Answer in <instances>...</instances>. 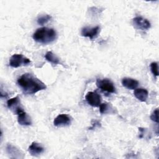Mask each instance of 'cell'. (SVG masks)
<instances>
[{"label": "cell", "instance_id": "cell-4", "mask_svg": "<svg viewBox=\"0 0 159 159\" xmlns=\"http://www.w3.org/2000/svg\"><path fill=\"white\" fill-rule=\"evenodd\" d=\"M96 86L102 91L113 93L116 91V88L113 83L108 79H98L96 80Z\"/></svg>", "mask_w": 159, "mask_h": 159}, {"label": "cell", "instance_id": "cell-11", "mask_svg": "<svg viewBox=\"0 0 159 159\" xmlns=\"http://www.w3.org/2000/svg\"><path fill=\"white\" fill-rule=\"evenodd\" d=\"M28 151L31 155L37 156L43 152L44 148L40 143L34 142L29 147Z\"/></svg>", "mask_w": 159, "mask_h": 159}, {"label": "cell", "instance_id": "cell-18", "mask_svg": "<svg viewBox=\"0 0 159 159\" xmlns=\"http://www.w3.org/2000/svg\"><path fill=\"white\" fill-rule=\"evenodd\" d=\"M150 119L157 123H158V110L156 109L153 111L152 114L150 116Z\"/></svg>", "mask_w": 159, "mask_h": 159}, {"label": "cell", "instance_id": "cell-3", "mask_svg": "<svg viewBox=\"0 0 159 159\" xmlns=\"http://www.w3.org/2000/svg\"><path fill=\"white\" fill-rule=\"evenodd\" d=\"M30 63V60L22 54H14L9 60V65L13 68L27 66Z\"/></svg>", "mask_w": 159, "mask_h": 159}, {"label": "cell", "instance_id": "cell-13", "mask_svg": "<svg viewBox=\"0 0 159 159\" xmlns=\"http://www.w3.org/2000/svg\"><path fill=\"white\" fill-rule=\"evenodd\" d=\"M123 86L129 89H135L139 85V82L135 79L130 78H124L122 80Z\"/></svg>", "mask_w": 159, "mask_h": 159}, {"label": "cell", "instance_id": "cell-7", "mask_svg": "<svg viewBox=\"0 0 159 159\" xmlns=\"http://www.w3.org/2000/svg\"><path fill=\"white\" fill-rule=\"evenodd\" d=\"M133 24L136 29L142 30H148L151 26L150 22L147 19L140 16H137L133 19Z\"/></svg>", "mask_w": 159, "mask_h": 159}, {"label": "cell", "instance_id": "cell-2", "mask_svg": "<svg viewBox=\"0 0 159 159\" xmlns=\"http://www.w3.org/2000/svg\"><path fill=\"white\" fill-rule=\"evenodd\" d=\"M33 39L37 42L42 44L50 43L57 39V32L53 29L41 27L34 33Z\"/></svg>", "mask_w": 159, "mask_h": 159}, {"label": "cell", "instance_id": "cell-19", "mask_svg": "<svg viewBox=\"0 0 159 159\" xmlns=\"http://www.w3.org/2000/svg\"><path fill=\"white\" fill-rule=\"evenodd\" d=\"M107 107H108V106H107V103L101 104L99 106V111H100L101 114L105 113L107 110Z\"/></svg>", "mask_w": 159, "mask_h": 159}, {"label": "cell", "instance_id": "cell-15", "mask_svg": "<svg viewBox=\"0 0 159 159\" xmlns=\"http://www.w3.org/2000/svg\"><path fill=\"white\" fill-rule=\"evenodd\" d=\"M45 59L53 65H57L60 63L59 58L52 52H47L45 55Z\"/></svg>", "mask_w": 159, "mask_h": 159}, {"label": "cell", "instance_id": "cell-9", "mask_svg": "<svg viewBox=\"0 0 159 159\" xmlns=\"http://www.w3.org/2000/svg\"><path fill=\"white\" fill-rule=\"evenodd\" d=\"M71 124L70 117L65 114H61L57 116L53 120V125L56 127H64Z\"/></svg>", "mask_w": 159, "mask_h": 159}, {"label": "cell", "instance_id": "cell-8", "mask_svg": "<svg viewBox=\"0 0 159 159\" xmlns=\"http://www.w3.org/2000/svg\"><path fill=\"white\" fill-rule=\"evenodd\" d=\"M100 31V27L99 26H96L94 27H85L81 29V34L83 37H89L91 39L96 38Z\"/></svg>", "mask_w": 159, "mask_h": 159}, {"label": "cell", "instance_id": "cell-6", "mask_svg": "<svg viewBox=\"0 0 159 159\" xmlns=\"http://www.w3.org/2000/svg\"><path fill=\"white\" fill-rule=\"evenodd\" d=\"M7 106L9 109H11L16 114L19 113V112L24 111L20 104V101L19 96H16L9 99L7 101Z\"/></svg>", "mask_w": 159, "mask_h": 159}, {"label": "cell", "instance_id": "cell-14", "mask_svg": "<svg viewBox=\"0 0 159 159\" xmlns=\"http://www.w3.org/2000/svg\"><path fill=\"white\" fill-rule=\"evenodd\" d=\"M135 97L142 102H145L148 98V91L143 88H136L134 92Z\"/></svg>", "mask_w": 159, "mask_h": 159}, {"label": "cell", "instance_id": "cell-10", "mask_svg": "<svg viewBox=\"0 0 159 159\" xmlns=\"http://www.w3.org/2000/svg\"><path fill=\"white\" fill-rule=\"evenodd\" d=\"M6 152L11 158H24L23 153L15 146L8 143L6 145Z\"/></svg>", "mask_w": 159, "mask_h": 159}, {"label": "cell", "instance_id": "cell-5", "mask_svg": "<svg viewBox=\"0 0 159 159\" xmlns=\"http://www.w3.org/2000/svg\"><path fill=\"white\" fill-rule=\"evenodd\" d=\"M85 99L87 102L93 107H99L101 104V96L96 92H88L85 96Z\"/></svg>", "mask_w": 159, "mask_h": 159}, {"label": "cell", "instance_id": "cell-1", "mask_svg": "<svg viewBox=\"0 0 159 159\" xmlns=\"http://www.w3.org/2000/svg\"><path fill=\"white\" fill-rule=\"evenodd\" d=\"M17 82L23 93L26 94H33L47 88L45 83L33 75L28 73L22 75Z\"/></svg>", "mask_w": 159, "mask_h": 159}, {"label": "cell", "instance_id": "cell-17", "mask_svg": "<svg viewBox=\"0 0 159 159\" xmlns=\"http://www.w3.org/2000/svg\"><path fill=\"white\" fill-rule=\"evenodd\" d=\"M150 69L153 75L155 76H158V63L157 62H152L150 64Z\"/></svg>", "mask_w": 159, "mask_h": 159}, {"label": "cell", "instance_id": "cell-16", "mask_svg": "<svg viewBox=\"0 0 159 159\" xmlns=\"http://www.w3.org/2000/svg\"><path fill=\"white\" fill-rule=\"evenodd\" d=\"M52 19V17L50 15L48 14H45L43 16H42L40 17H39L37 19V23L39 25H43L45 24H46L47 22H48L50 19Z\"/></svg>", "mask_w": 159, "mask_h": 159}, {"label": "cell", "instance_id": "cell-12", "mask_svg": "<svg viewBox=\"0 0 159 159\" xmlns=\"http://www.w3.org/2000/svg\"><path fill=\"white\" fill-rule=\"evenodd\" d=\"M17 115L18 123L21 125H30L32 124L30 117L24 111L20 112Z\"/></svg>", "mask_w": 159, "mask_h": 159}]
</instances>
